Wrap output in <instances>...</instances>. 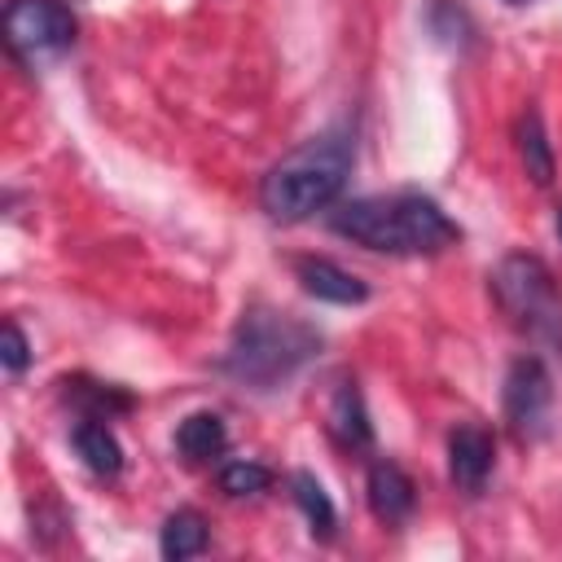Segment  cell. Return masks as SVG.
<instances>
[{
  "mask_svg": "<svg viewBox=\"0 0 562 562\" xmlns=\"http://www.w3.org/2000/svg\"><path fill=\"white\" fill-rule=\"evenodd\" d=\"M553 228H558V237H562V206H558V215H553Z\"/></svg>",
  "mask_w": 562,
  "mask_h": 562,
  "instance_id": "ffe728a7",
  "label": "cell"
},
{
  "mask_svg": "<svg viewBox=\"0 0 562 562\" xmlns=\"http://www.w3.org/2000/svg\"><path fill=\"white\" fill-rule=\"evenodd\" d=\"M514 140H518V158H522V171L536 180V184H549L553 171H558V158H553V145L544 136V119L536 105H527L518 114V127H514Z\"/></svg>",
  "mask_w": 562,
  "mask_h": 562,
  "instance_id": "4fadbf2b",
  "label": "cell"
},
{
  "mask_svg": "<svg viewBox=\"0 0 562 562\" xmlns=\"http://www.w3.org/2000/svg\"><path fill=\"white\" fill-rule=\"evenodd\" d=\"M492 290L518 329L562 347V299L553 272L536 255H505L501 268L492 272Z\"/></svg>",
  "mask_w": 562,
  "mask_h": 562,
  "instance_id": "277c9868",
  "label": "cell"
},
{
  "mask_svg": "<svg viewBox=\"0 0 562 562\" xmlns=\"http://www.w3.org/2000/svg\"><path fill=\"white\" fill-rule=\"evenodd\" d=\"M329 228L378 255H439L461 241V228L426 193H373L329 211Z\"/></svg>",
  "mask_w": 562,
  "mask_h": 562,
  "instance_id": "6da1fadb",
  "label": "cell"
},
{
  "mask_svg": "<svg viewBox=\"0 0 562 562\" xmlns=\"http://www.w3.org/2000/svg\"><path fill=\"white\" fill-rule=\"evenodd\" d=\"M492 461H496V443L483 426H457L448 435V479L461 487V492H483L487 474H492Z\"/></svg>",
  "mask_w": 562,
  "mask_h": 562,
  "instance_id": "52a82bcc",
  "label": "cell"
},
{
  "mask_svg": "<svg viewBox=\"0 0 562 562\" xmlns=\"http://www.w3.org/2000/svg\"><path fill=\"white\" fill-rule=\"evenodd\" d=\"M290 496H294V505L303 509V518H307L312 536H316V540H334L338 509H334L329 492L321 487V479H316V474H307V470H294V474H290Z\"/></svg>",
  "mask_w": 562,
  "mask_h": 562,
  "instance_id": "9a60e30c",
  "label": "cell"
},
{
  "mask_svg": "<svg viewBox=\"0 0 562 562\" xmlns=\"http://www.w3.org/2000/svg\"><path fill=\"white\" fill-rule=\"evenodd\" d=\"M426 22H430L435 40L448 44V48H465L474 40V22H470V13L457 0H435L430 13H426Z\"/></svg>",
  "mask_w": 562,
  "mask_h": 562,
  "instance_id": "e0dca14e",
  "label": "cell"
},
{
  "mask_svg": "<svg viewBox=\"0 0 562 562\" xmlns=\"http://www.w3.org/2000/svg\"><path fill=\"white\" fill-rule=\"evenodd\" d=\"M549 404H553V378L544 369L540 356H518L505 373V417L518 435L536 439L544 430V417H549Z\"/></svg>",
  "mask_w": 562,
  "mask_h": 562,
  "instance_id": "8992f818",
  "label": "cell"
},
{
  "mask_svg": "<svg viewBox=\"0 0 562 562\" xmlns=\"http://www.w3.org/2000/svg\"><path fill=\"white\" fill-rule=\"evenodd\" d=\"M0 360H4L9 373H22V369L31 364V342H26V334L18 329V321H4V347H0Z\"/></svg>",
  "mask_w": 562,
  "mask_h": 562,
  "instance_id": "d6986e66",
  "label": "cell"
},
{
  "mask_svg": "<svg viewBox=\"0 0 562 562\" xmlns=\"http://www.w3.org/2000/svg\"><path fill=\"white\" fill-rule=\"evenodd\" d=\"M364 492H369V509H373L378 522H404L417 505V487L395 461H373L369 479H364Z\"/></svg>",
  "mask_w": 562,
  "mask_h": 562,
  "instance_id": "9c48e42d",
  "label": "cell"
},
{
  "mask_svg": "<svg viewBox=\"0 0 562 562\" xmlns=\"http://www.w3.org/2000/svg\"><path fill=\"white\" fill-rule=\"evenodd\" d=\"M228 448V426L220 413H189L180 426H176V452L193 465L202 461H215L220 452Z\"/></svg>",
  "mask_w": 562,
  "mask_h": 562,
  "instance_id": "7c38bea8",
  "label": "cell"
},
{
  "mask_svg": "<svg viewBox=\"0 0 562 562\" xmlns=\"http://www.w3.org/2000/svg\"><path fill=\"white\" fill-rule=\"evenodd\" d=\"M356 167V132L351 127H329L312 140H303L299 149H290L259 184V206L277 220V224H303L316 211H329L342 189L347 176Z\"/></svg>",
  "mask_w": 562,
  "mask_h": 562,
  "instance_id": "7a4b0ae2",
  "label": "cell"
},
{
  "mask_svg": "<svg viewBox=\"0 0 562 562\" xmlns=\"http://www.w3.org/2000/svg\"><path fill=\"white\" fill-rule=\"evenodd\" d=\"M4 44L26 66L61 57L75 44V13L66 0H9L4 4Z\"/></svg>",
  "mask_w": 562,
  "mask_h": 562,
  "instance_id": "5b68a950",
  "label": "cell"
},
{
  "mask_svg": "<svg viewBox=\"0 0 562 562\" xmlns=\"http://www.w3.org/2000/svg\"><path fill=\"white\" fill-rule=\"evenodd\" d=\"M272 487V470L259 461H228L220 470V492L224 496H259Z\"/></svg>",
  "mask_w": 562,
  "mask_h": 562,
  "instance_id": "ac0fdd59",
  "label": "cell"
},
{
  "mask_svg": "<svg viewBox=\"0 0 562 562\" xmlns=\"http://www.w3.org/2000/svg\"><path fill=\"white\" fill-rule=\"evenodd\" d=\"M211 544V531H206V518L198 509H176L162 518V531H158V553L167 562H184V558H198L206 553Z\"/></svg>",
  "mask_w": 562,
  "mask_h": 562,
  "instance_id": "5bb4252c",
  "label": "cell"
},
{
  "mask_svg": "<svg viewBox=\"0 0 562 562\" xmlns=\"http://www.w3.org/2000/svg\"><path fill=\"white\" fill-rule=\"evenodd\" d=\"M70 443H75L79 461H83L97 479H119V470H123V448H119V439H114V430H110L105 417H79L75 430H70Z\"/></svg>",
  "mask_w": 562,
  "mask_h": 562,
  "instance_id": "30bf717a",
  "label": "cell"
},
{
  "mask_svg": "<svg viewBox=\"0 0 562 562\" xmlns=\"http://www.w3.org/2000/svg\"><path fill=\"white\" fill-rule=\"evenodd\" d=\"M61 395L83 413V417H114V413H132V395L123 386H105V382H92V378H66L61 382Z\"/></svg>",
  "mask_w": 562,
  "mask_h": 562,
  "instance_id": "2e32d148",
  "label": "cell"
},
{
  "mask_svg": "<svg viewBox=\"0 0 562 562\" xmlns=\"http://www.w3.org/2000/svg\"><path fill=\"white\" fill-rule=\"evenodd\" d=\"M509 4H527V0H509Z\"/></svg>",
  "mask_w": 562,
  "mask_h": 562,
  "instance_id": "44dd1931",
  "label": "cell"
},
{
  "mask_svg": "<svg viewBox=\"0 0 562 562\" xmlns=\"http://www.w3.org/2000/svg\"><path fill=\"white\" fill-rule=\"evenodd\" d=\"M294 277H299V285H303L312 299H321V303L356 307V303L369 299V285H364L356 272H347V268H338L334 259H321V255L294 259Z\"/></svg>",
  "mask_w": 562,
  "mask_h": 562,
  "instance_id": "ba28073f",
  "label": "cell"
},
{
  "mask_svg": "<svg viewBox=\"0 0 562 562\" xmlns=\"http://www.w3.org/2000/svg\"><path fill=\"white\" fill-rule=\"evenodd\" d=\"M329 430L334 439L347 448V452H364L373 448V422H369V408H364V395L356 382H342L329 400Z\"/></svg>",
  "mask_w": 562,
  "mask_h": 562,
  "instance_id": "8fae6325",
  "label": "cell"
},
{
  "mask_svg": "<svg viewBox=\"0 0 562 562\" xmlns=\"http://www.w3.org/2000/svg\"><path fill=\"white\" fill-rule=\"evenodd\" d=\"M321 351V334L277 307H246L241 321L233 325V342L220 360V369L228 378H237L241 386L255 391H277L281 382H290L312 356Z\"/></svg>",
  "mask_w": 562,
  "mask_h": 562,
  "instance_id": "3957f363",
  "label": "cell"
}]
</instances>
